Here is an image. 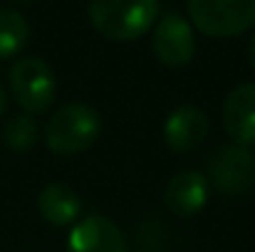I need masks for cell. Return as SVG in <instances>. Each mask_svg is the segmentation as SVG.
Segmentation results:
<instances>
[{
	"label": "cell",
	"mask_w": 255,
	"mask_h": 252,
	"mask_svg": "<svg viewBox=\"0 0 255 252\" xmlns=\"http://www.w3.org/2000/svg\"><path fill=\"white\" fill-rule=\"evenodd\" d=\"M159 0H89V20L109 40H136L154 25Z\"/></svg>",
	"instance_id": "1"
},
{
	"label": "cell",
	"mask_w": 255,
	"mask_h": 252,
	"mask_svg": "<svg viewBox=\"0 0 255 252\" xmlns=\"http://www.w3.org/2000/svg\"><path fill=\"white\" fill-rule=\"evenodd\" d=\"M102 119L94 106L75 101L57 109L45 126V144L57 156L82 154L99 139Z\"/></svg>",
	"instance_id": "2"
},
{
	"label": "cell",
	"mask_w": 255,
	"mask_h": 252,
	"mask_svg": "<svg viewBox=\"0 0 255 252\" xmlns=\"http://www.w3.org/2000/svg\"><path fill=\"white\" fill-rule=\"evenodd\" d=\"M193 25L211 37H236L255 25V0H188Z\"/></svg>",
	"instance_id": "3"
},
{
	"label": "cell",
	"mask_w": 255,
	"mask_h": 252,
	"mask_svg": "<svg viewBox=\"0 0 255 252\" xmlns=\"http://www.w3.org/2000/svg\"><path fill=\"white\" fill-rule=\"evenodd\" d=\"M10 91L25 114H45L57 94V80L40 57H22L10 70Z\"/></svg>",
	"instance_id": "4"
},
{
	"label": "cell",
	"mask_w": 255,
	"mask_h": 252,
	"mask_svg": "<svg viewBox=\"0 0 255 252\" xmlns=\"http://www.w3.org/2000/svg\"><path fill=\"white\" fill-rule=\"evenodd\" d=\"M208 173L221 193L243 195L255 185V156L246 146L226 144L213 154Z\"/></svg>",
	"instance_id": "5"
},
{
	"label": "cell",
	"mask_w": 255,
	"mask_h": 252,
	"mask_svg": "<svg viewBox=\"0 0 255 252\" xmlns=\"http://www.w3.org/2000/svg\"><path fill=\"white\" fill-rule=\"evenodd\" d=\"M154 55L166 67L188 65L196 55V37H193L191 22L176 12L161 17V22L154 30Z\"/></svg>",
	"instance_id": "6"
},
{
	"label": "cell",
	"mask_w": 255,
	"mask_h": 252,
	"mask_svg": "<svg viewBox=\"0 0 255 252\" xmlns=\"http://www.w3.org/2000/svg\"><path fill=\"white\" fill-rule=\"evenodd\" d=\"M67 252H127V238L114 220L89 215L70 230Z\"/></svg>",
	"instance_id": "7"
},
{
	"label": "cell",
	"mask_w": 255,
	"mask_h": 252,
	"mask_svg": "<svg viewBox=\"0 0 255 252\" xmlns=\"http://www.w3.org/2000/svg\"><path fill=\"white\" fill-rule=\"evenodd\" d=\"M208 136V116L203 109L193 104H183L173 109L164 124V141L171 151L186 154L198 149Z\"/></svg>",
	"instance_id": "8"
},
{
	"label": "cell",
	"mask_w": 255,
	"mask_h": 252,
	"mask_svg": "<svg viewBox=\"0 0 255 252\" xmlns=\"http://www.w3.org/2000/svg\"><path fill=\"white\" fill-rule=\"evenodd\" d=\"M223 129L238 146H255V84H241L226 96Z\"/></svg>",
	"instance_id": "9"
},
{
	"label": "cell",
	"mask_w": 255,
	"mask_h": 252,
	"mask_svg": "<svg viewBox=\"0 0 255 252\" xmlns=\"http://www.w3.org/2000/svg\"><path fill=\"white\" fill-rule=\"evenodd\" d=\"M164 198L173 215L193 218L208 200V178L196 170H181L169 180Z\"/></svg>",
	"instance_id": "10"
},
{
	"label": "cell",
	"mask_w": 255,
	"mask_h": 252,
	"mask_svg": "<svg viewBox=\"0 0 255 252\" xmlns=\"http://www.w3.org/2000/svg\"><path fill=\"white\" fill-rule=\"evenodd\" d=\"M37 210L52 225H72V223H77V218L82 213V203L70 185L50 183L40 190Z\"/></svg>",
	"instance_id": "11"
},
{
	"label": "cell",
	"mask_w": 255,
	"mask_h": 252,
	"mask_svg": "<svg viewBox=\"0 0 255 252\" xmlns=\"http://www.w3.org/2000/svg\"><path fill=\"white\" fill-rule=\"evenodd\" d=\"M30 40L27 20L15 10H0V60L22 52Z\"/></svg>",
	"instance_id": "12"
},
{
	"label": "cell",
	"mask_w": 255,
	"mask_h": 252,
	"mask_svg": "<svg viewBox=\"0 0 255 252\" xmlns=\"http://www.w3.org/2000/svg\"><path fill=\"white\" fill-rule=\"evenodd\" d=\"M37 121L30 114H17L12 119H7L5 129H2V144L15 151V154H27L35 144H37Z\"/></svg>",
	"instance_id": "13"
},
{
	"label": "cell",
	"mask_w": 255,
	"mask_h": 252,
	"mask_svg": "<svg viewBox=\"0 0 255 252\" xmlns=\"http://www.w3.org/2000/svg\"><path fill=\"white\" fill-rule=\"evenodd\" d=\"M248 60H251V65H253V70H255V35H253V40H251V45H248Z\"/></svg>",
	"instance_id": "14"
},
{
	"label": "cell",
	"mask_w": 255,
	"mask_h": 252,
	"mask_svg": "<svg viewBox=\"0 0 255 252\" xmlns=\"http://www.w3.org/2000/svg\"><path fill=\"white\" fill-rule=\"evenodd\" d=\"M5 106H7V96H5V89H2V84H0V116L5 114Z\"/></svg>",
	"instance_id": "15"
}]
</instances>
